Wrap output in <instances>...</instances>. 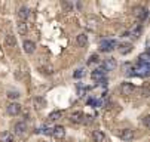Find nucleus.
Returning a JSON list of instances; mask_svg holds the SVG:
<instances>
[{"instance_id": "f257e3e1", "label": "nucleus", "mask_w": 150, "mask_h": 142, "mask_svg": "<svg viewBox=\"0 0 150 142\" xmlns=\"http://www.w3.org/2000/svg\"><path fill=\"white\" fill-rule=\"evenodd\" d=\"M12 130H14V133H15L16 136H22V135H25V133H27L28 126H27V123H25V121H16V123L14 124Z\"/></svg>"}, {"instance_id": "f03ea898", "label": "nucleus", "mask_w": 150, "mask_h": 142, "mask_svg": "<svg viewBox=\"0 0 150 142\" xmlns=\"http://www.w3.org/2000/svg\"><path fill=\"white\" fill-rule=\"evenodd\" d=\"M118 136L122 139V141H125V142H129L134 139V130H131V129H120L118 130Z\"/></svg>"}, {"instance_id": "7ed1b4c3", "label": "nucleus", "mask_w": 150, "mask_h": 142, "mask_svg": "<svg viewBox=\"0 0 150 142\" xmlns=\"http://www.w3.org/2000/svg\"><path fill=\"white\" fill-rule=\"evenodd\" d=\"M116 46H118L116 40H103L101 44H100V50L101 52H110V50H113Z\"/></svg>"}, {"instance_id": "20e7f679", "label": "nucleus", "mask_w": 150, "mask_h": 142, "mask_svg": "<svg viewBox=\"0 0 150 142\" xmlns=\"http://www.w3.org/2000/svg\"><path fill=\"white\" fill-rule=\"evenodd\" d=\"M6 111H7V114H9V115H18L21 113V105L18 102H11L9 105H7Z\"/></svg>"}, {"instance_id": "39448f33", "label": "nucleus", "mask_w": 150, "mask_h": 142, "mask_svg": "<svg viewBox=\"0 0 150 142\" xmlns=\"http://www.w3.org/2000/svg\"><path fill=\"white\" fill-rule=\"evenodd\" d=\"M134 90H135L134 84H131V83H128V82H123V83L120 84V92H122V95H131Z\"/></svg>"}, {"instance_id": "423d86ee", "label": "nucleus", "mask_w": 150, "mask_h": 142, "mask_svg": "<svg viewBox=\"0 0 150 142\" xmlns=\"http://www.w3.org/2000/svg\"><path fill=\"white\" fill-rule=\"evenodd\" d=\"M22 46H24L25 53H30V55H31V53H34V50H36V43L31 42V40H25Z\"/></svg>"}, {"instance_id": "0eeeda50", "label": "nucleus", "mask_w": 150, "mask_h": 142, "mask_svg": "<svg viewBox=\"0 0 150 142\" xmlns=\"http://www.w3.org/2000/svg\"><path fill=\"white\" fill-rule=\"evenodd\" d=\"M28 16H30V9L27 6H22V7L18 9V18H20V19H22V22L27 19Z\"/></svg>"}, {"instance_id": "6e6552de", "label": "nucleus", "mask_w": 150, "mask_h": 142, "mask_svg": "<svg viewBox=\"0 0 150 142\" xmlns=\"http://www.w3.org/2000/svg\"><path fill=\"white\" fill-rule=\"evenodd\" d=\"M51 135H54L55 138H64V135H66V129L63 127V126H55L54 129H52V132H51Z\"/></svg>"}, {"instance_id": "1a4fd4ad", "label": "nucleus", "mask_w": 150, "mask_h": 142, "mask_svg": "<svg viewBox=\"0 0 150 142\" xmlns=\"http://www.w3.org/2000/svg\"><path fill=\"white\" fill-rule=\"evenodd\" d=\"M119 53H122V55H125V53H129L132 50V44L131 43H120L119 48H118Z\"/></svg>"}, {"instance_id": "9d476101", "label": "nucleus", "mask_w": 150, "mask_h": 142, "mask_svg": "<svg viewBox=\"0 0 150 142\" xmlns=\"http://www.w3.org/2000/svg\"><path fill=\"white\" fill-rule=\"evenodd\" d=\"M92 139H94V142H104V141H105L104 132H101V130H94V133H92Z\"/></svg>"}, {"instance_id": "9b49d317", "label": "nucleus", "mask_w": 150, "mask_h": 142, "mask_svg": "<svg viewBox=\"0 0 150 142\" xmlns=\"http://www.w3.org/2000/svg\"><path fill=\"white\" fill-rule=\"evenodd\" d=\"M105 73H107V70H105V68L101 65L100 68H97L95 71H92V74H91V76H92L94 78H103V77L105 76Z\"/></svg>"}, {"instance_id": "f8f14e48", "label": "nucleus", "mask_w": 150, "mask_h": 142, "mask_svg": "<svg viewBox=\"0 0 150 142\" xmlns=\"http://www.w3.org/2000/svg\"><path fill=\"white\" fill-rule=\"evenodd\" d=\"M76 42H77V44H79L80 48H85L86 44H88V36L83 34V33H80V34L76 37Z\"/></svg>"}, {"instance_id": "ddd939ff", "label": "nucleus", "mask_w": 150, "mask_h": 142, "mask_svg": "<svg viewBox=\"0 0 150 142\" xmlns=\"http://www.w3.org/2000/svg\"><path fill=\"white\" fill-rule=\"evenodd\" d=\"M103 67L107 70V71H111V70H114V67H116V61H114L113 58H107V59L104 61Z\"/></svg>"}, {"instance_id": "4468645a", "label": "nucleus", "mask_w": 150, "mask_h": 142, "mask_svg": "<svg viewBox=\"0 0 150 142\" xmlns=\"http://www.w3.org/2000/svg\"><path fill=\"white\" fill-rule=\"evenodd\" d=\"M83 113L82 111H74L72 115H70V119H72V121L73 123H82V120H83Z\"/></svg>"}, {"instance_id": "2eb2a0df", "label": "nucleus", "mask_w": 150, "mask_h": 142, "mask_svg": "<svg viewBox=\"0 0 150 142\" xmlns=\"http://www.w3.org/2000/svg\"><path fill=\"white\" fill-rule=\"evenodd\" d=\"M5 44H6V48H15L16 46V40L12 34H7L5 37Z\"/></svg>"}, {"instance_id": "dca6fc26", "label": "nucleus", "mask_w": 150, "mask_h": 142, "mask_svg": "<svg viewBox=\"0 0 150 142\" xmlns=\"http://www.w3.org/2000/svg\"><path fill=\"white\" fill-rule=\"evenodd\" d=\"M147 15H149V11H147L146 7H138V9H135V16H138L140 19H146Z\"/></svg>"}, {"instance_id": "f3484780", "label": "nucleus", "mask_w": 150, "mask_h": 142, "mask_svg": "<svg viewBox=\"0 0 150 142\" xmlns=\"http://www.w3.org/2000/svg\"><path fill=\"white\" fill-rule=\"evenodd\" d=\"M16 28H18V33H20L21 36L27 34V24H25V22L20 21V22H18V25H16Z\"/></svg>"}, {"instance_id": "a211bd4d", "label": "nucleus", "mask_w": 150, "mask_h": 142, "mask_svg": "<svg viewBox=\"0 0 150 142\" xmlns=\"http://www.w3.org/2000/svg\"><path fill=\"white\" fill-rule=\"evenodd\" d=\"M61 115H63V111H59V110H58V111H52V113L49 114L48 119H49L51 121H55V120H59Z\"/></svg>"}, {"instance_id": "6ab92c4d", "label": "nucleus", "mask_w": 150, "mask_h": 142, "mask_svg": "<svg viewBox=\"0 0 150 142\" xmlns=\"http://www.w3.org/2000/svg\"><path fill=\"white\" fill-rule=\"evenodd\" d=\"M20 96H21L20 92H16V90H9V92H7V98H9V99H12V101L18 99Z\"/></svg>"}, {"instance_id": "aec40b11", "label": "nucleus", "mask_w": 150, "mask_h": 142, "mask_svg": "<svg viewBox=\"0 0 150 142\" xmlns=\"http://www.w3.org/2000/svg\"><path fill=\"white\" fill-rule=\"evenodd\" d=\"M34 102H36V105L39 107V108H42V107H45L46 105V101L45 99H43V98H34Z\"/></svg>"}, {"instance_id": "412c9836", "label": "nucleus", "mask_w": 150, "mask_h": 142, "mask_svg": "<svg viewBox=\"0 0 150 142\" xmlns=\"http://www.w3.org/2000/svg\"><path fill=\"white\" fill-rule=\"evenodd\" d=\"M85 74V71H83V68H79V70H76L74 71V74H73V77L74 78H80L82 76Z\"/></svg>"}, {"instance_id": "4be33fe9", "label": "nucleus", "mask_w": 150, "mask_h": 142, "mask_svg": "<svg viewBox=\"0 0 150 142\" xmlns=\"http://www.w3.org/2000/svg\"><path fill=\"white\" fill-rule=\"evenodd\" d=\"M95 62H98V55H97V53L91 55L89 59H88V64H95Z\"/></svg>"}, {"instance_id": "5701e85b", "label": "nucleus", "mask_w": 150, "mask_h": 142, "mask_svg": "<svg viewBox=\"0 0 150 142\" xmlns=\"http://www.w3.org/2000/svg\"><path fill=\"white\" fill-rule=\"evenodd\" d=\"M82 123H85V124H91V123H92V117H91V115H83Z\"/></svg>"}, {"instance_id": "b1692460", "label": "nucleus", "mask_w": 150, "mask_h": 142, "mask_svg": "<svg viewBox=\"0 0 150 142\" xmlns=\"http://www.w3.org/2000/svg\"><path fill=\"white\" fill-rule=\"evenodd\" d=\"M143 124H144L146 127L150 126V117H149V115H144V117H143Z\"/></svg>"}, {"instance_id": "393cba45", "label": "nucleus", "mask_w": 150, "mask_h": 142, "mask_svg": "<svg viewBox=\"0 0 150 142\" xmlns=\"http://www.w3.org/2000/svg\"><path fill=\"white\" fill-rule=\"evenodd\" d=\"M51 130H52V129H49V127H46V126H43V127L40 129V132H43L45 135H51Z\"/></svg>"}, {"instance_id": "a878e982", "label": "nucleus", "mask_w": 150, "mask_h": 142, "mask_svg": "<svg viewBox=\"0 0 150 142\" xmlns=\"http://www.w3.org/2000/svg\"><path fill=\"white\" fill-rule=\"evenodd\" d=\"M63 7L67 9V11H72V3L70 2H63Z\"/></svg>"}, {"instance_id": "bb28decb", "label": "nucleus", "mask_w": 150, "mask_h": 142, "mask_svg": "<svg viewBox=\"0 0 150 142\" xmlns=\"http://www.w3.org/2000/svg\"><path fill=\"white\" fill-rule=\"evenodd\" d=\"M98 83H100V86H104V87H105V86H107V78H104V77L100 78V82H98Z\"/></svg>"}, {"instance_id": "cd10ccee", "label": "nucleus", "mask_w": 150, "mask_h": 142, "mask_svg": "<svg viewBox=\"0 0 150 142\" xmlns=\"http://www.w3.org/2000/svg\"><path fill=\"white\" fill-rule=\"evenodd\" d=\"M141 30H143V27H141V25H137L135 28H134V34H140Z\"/></svg>"}]
</instances>
